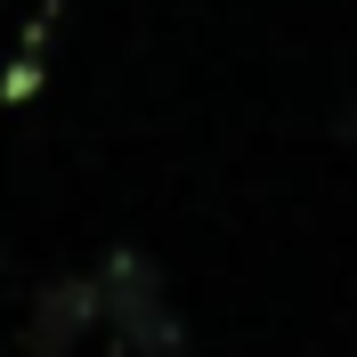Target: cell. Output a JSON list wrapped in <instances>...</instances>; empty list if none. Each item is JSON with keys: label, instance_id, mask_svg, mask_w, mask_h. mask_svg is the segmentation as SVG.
Returning <instances> with one entry per match:
<instances>
[{"label": "cell", "instance_id": "1", "mask_svg": "<svg viewBox=\"0 0 357 357\" xmlns=\"http://www.w3.org/2000/svg\"><path fill=\"white\" fill-rule=\"evenodd\" d=\"M106 317H122V333H130L138 349H171V341H178V325L162 317V301H155L146 260H114V276H106Z\"/></svg>", "mask_w": 357, "mask_h": 357}, {"label": "cell", "instance_id": "2", "mask_svg": "<svg viewBox=\"0 0 357 357\" xmlns=\"http://www.w3.org/2000/svg\"><path fill=\"white\" fill-rule=\"evenodd\" d=\"M98 309H106V292L82 284V276H73V284H49L41 309H33V349H41V357H66L73 341L89 333V317H98Z\"/></svg>", "mask_w": 357, "mask_h": 357}]
</instances>
